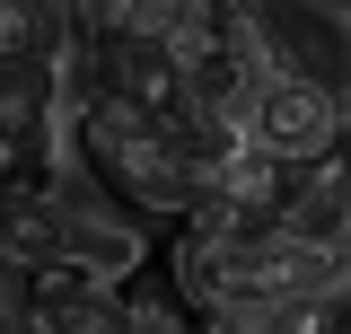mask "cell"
<instances>
[{"mask_svg":"<svg viewBox=\"0 0 351 334\" xmlns=\"http://www.w3.org/2000/svg\"><path fill=\"white\" fill-rule=\"evenodd\" d=\"M176 273H184V291L202 299V317L219 334H263L299 299L334 291L351 273V255L272 220V229H193V247L176 255Z\"/></svg>","mask_w":351,"mask_h":334,"instance_id":"1","label":"cell"},{"mask_svg":"<svg viewBox=\"0 0 351 334\" xmlns=\"http://www.w3.org/2000/svg\"><path fill=\"white\" fill-rule=\"evenodd\" d=\"M80 141H88V167L106 176V194H123L132 211H184L193 220V194H202V159L176 141L141 97L123 88H88L80 106Z\"/></svg>","mask_w":351,"mask_h":334,"instance_id":"2","label":"cell"},{"mask_svg":"<svg viewBox=\"0 0 351 334\" xmlns=\"http://www.w3.org/2000/svg\"><path fill=\"white\" fill-rule=\"evenodd\" d=\"M343 97L325 80H307V71H263L255 80V97H246V115H237V141H255V150H281V159H334L343 150Z\"/></svg>","mask_w":351,"mask_h":334,"instance_id":"3","label":"cell"},{"mask_svg":"<svg viewBox=\"0 0 351 334\" xmlns=\"http://www.w3.org/2000/svg\"><path fill=\"white\" fill-rule=\"evenodd\" d=\"M53 62L9 53L0 62V185H44V132H53Z\"/></svg>","mask_w":351,"mask_h":334,"instance_id":"4","label":"cell"},{"mask_svg":"<svg viewBox=\"0 0 351 334\" xmlns=\"http://www.w3.org/2000/svg\"><path fill=\"white\" fill-rule=\"evenodd\" d=\"M27 334H132V317L97 273H27Z\"/></svg>","mask_w":351,"mask_h":334,"instance_id":"5","label":"cell"},{"mask_svg":"<svg viewBox=\"0 0 351 334\" xmlns=\"http://www.w3.org/2000/svg\"><path fill=\"white\" fill-rule=\"evenodd\" d=\"M219 9H237V0H106V27H123V36H184V27H202Z\"/></svg>","mask_w":351,"mask_h":334,"instance_id":"6","label":"cell"},{"mask_svg":"<svg viewBox=\"0 0 351 334\" xmlns=\"http://www.w3.org/2000/svg\"><path fill=\"white\" fill-rule=\"evenodd\" d=\"M36 0H0V62H9V53H27V44H36Z\"/></svg>","mask_w":351,"mask_h":334,"instance_id":"7","label":"cell"},{"mask_svg":"<svg viewBox=\"0 0 351 334\" xmlns=\"http://www.w3.org/2000/svg\"><path fill=\"white\" fill-rule=\"evenodd\" d=\"M343 255H351V229H343Z\"/></svg>","mask_w":351,"mask_h":334,"instance_id":"8","label":"cell"}]
</instances>
